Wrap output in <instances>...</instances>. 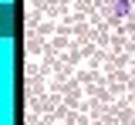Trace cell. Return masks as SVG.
Returning <instances> with one entry per match:
<instances>
[{"label": "cell", "instance_id": "cell-1", "mask_svg": "<svg viewBox=\"0 0 135 125\" xmlns=\"http://www.w3.org/2000/svg\"><path fill=\"white\" fill-rule=\"evenodd\" d=\"M108 14H112V20L132 17V0H112V3H108Z\"/></svg>", "mask_w": 135, "mask_h": 125}]
</instances>
